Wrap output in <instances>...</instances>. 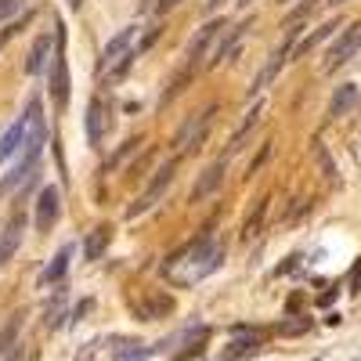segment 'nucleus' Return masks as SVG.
<instances>
[{
    "label": "nucleus",
    "mask_w": 361,
    "mask_h": 361,
    "mask_svg": "<svg viewBox=\"0 0 361 361\" xmlns=\"http://www.w3.org/2000/svg\"><path fill=\"white\" fill-rule=\"evenodd\" d=\"M214 112H217L214 105H206L199 116H192L188 123L173 134V148H180V152H185V148H188V152H192V148H199V141H202V134L209 127V119H214Z\"/></svg>",
    "instance_id": "nucleus-8"
},
{
    "label": "nucleus",
    "mask_w": 361,
    "mask_h": 361,
    "mask_svg": "<svg viewBox=\"0 0 361 361\" xmlns=\"http://www.w3.org/2000/svg\"><path fill=\"white\" fill-rule=\"evenodd\" d=\"M333 300H336V289H333V293H322V296H318V304L325 307V304H333Z\"/></svg>",
    "instance_id": "nucleus-27"
},
{
    "label": "nucleus",
    "mask_w": 361,
    "mask_h": 361,
    "mask_svg": "<svg viewBox=\"0 0 361 361\" xmlns=\"http://www.w3.org/2000/svg\"><path fill=\"white\" fill-rule=\"evenodd\" d=\"M22 8H25V0H0V25H4L8 18H15Z\"/></svg>",
    "instance_id": "nucleus-24"
},
{
    "label": "nucleus",
    "mask_w": 361,
    "mask_h": 361,
    "mask_svg": "<svg viewBox=\"0 0 361 361\" xmlns=\"http://www.w3.org/2000/svg\"><path fill=\"white\" fill-rule=\"evenodd\" d=\"M148 4H156V0H148Z\"/></svg>",
    "instance_id": "nucleus-31"
},
{
    "label": "nucleus",
    "mask_w": 361,
    "mask_h": 361,
    "mask_svg": "<svg viewBox=\"0 0 361 361\" xmlns=\"http://www.w3.org/2000/svg\"><path fill=\"white\" fill-rule=\"evenodd\" d=\"M177 4H180V0H156V4H152V11H156V15H166V11H173Z\"/></svg>",
    "instance_id": "nucleus-26"
},
{
    "label": "nucleus",
    "mask_w": 361,
    "mask_h": 361,
    "mask_svg": "<svg viewBox=\"0 0 361 361\" xmlns=\"http://www.w3.org/2000/svg\"><path fill=\"white\" fill-rule=\"evenodd\" d=\"M333 4H343V0H333Z\"/></svg>",
    "instance_id": "nucleus-30"
},
{
    "label": "nucleus",
    "mask_w": 361,
    "mask_h": 361,
    "mask_svg": "<svg viewBox=\"0 0 361 361\" xmlns=\"http://www.w3.org/2000/svg\"><path fill=\"white\" fill-rule=\"evenodd\" d=\"M361 51V22H350L347 29H343V33L336 37V44L333 47H329V54H325V73H336L340 66H347L350 62V58Z\"/></svg>",
    "instance_id": "nucleus-6"
},
{
    "label": "nucleus",
    "mask_w": 361,
    "mask_h": 361,
    "mask_svg": "<svg viewBox=\"0 0 361 361\" xmlns=\"http://www.w3.org/2000/svg\"><path fill=\"white\" fill-rule=\"evenodd\" d=\"M260 116H264V102H257L250 112H246V119L243 123H238V130L231 134V141H228V152H238V148H243V141L257 130V123H260Z\"/></svg>",
    "instance_id": "nucleus-16"
},
{
    "label": "nucleus",
    "mask_w": 361,
    "mask_h": 361,
    "mask_svg": "<svg viewBox=\"0 0 361 361\" xmlns=\"http://www.w3.org/2000/svg\"><path fill=\"white\" fill-rule=\"evenodd\" d=\"M224 159H217V163H209L202 173H199V180H195V192H192V199H206V195H214L217 188H221V180H224Z\"/></svg>",
    "instance_id": "nucleus-14"
},
{
    "label": "nucleus",
    "mask_w": 361,
    "mask_h": 361,
    "mask_svg": "<svg viewBox=\"0 0 361 361\" xmlns=\"http://www.w3.org/2000/svg\"><path fill=\"white\" fill-rule=\"evenodd\" d=\"M83 4V0H69V8H80Z\"/></svg>",
    "instance_id": "nucleus-28"
},
{
    "label": "nucleus",
    "mask_w": 361,
    "mask_h": 361,
    "mask_svg": "<svg viewBox=\"0 0 361 361\" xmlns=\"http://www.w3.org/2000/svg\"><path fill=\"white\" fill-rule=\"evenodd\" d=\"M109 238H112L109 228H98L94 235H90V238H87V260H98V257L109 250Z\"/></svg>",
    "instance_id": "nucleus-20"
},
{
    "label": "nucleus",
    "mask_w": 361,
    "mask_h": 361,
    "mask_svg": "<svg viewBox=\"0 0 361 361\" xmlns=\"http://www.w3.org/2000/svg\"><path fill=\"white\" fill-rule=\"evenodd\" d=\"M257 347H260V333H257V329H250V333H246V340H243V333H238V336L228 343V350H224V357H221V361H231V357L253 354Z\"/></svg>",
    "instance_id": "nucleus-18"
},
{
    "label": "nucleus",
    "mask_w": 361,
    "mask_h": 361,
    "mask_svg": "<svg viewBox=\"0 0 361 361\" xmlns=\"http://www.w3.org/2000/svg\"><path fill=\"white\" fill-rule=\"evenodd\" d=\"M238 4H243V8H246V4H253V0H238Z\"/></svg>",
    "instance_id": "nucleus-29"
},
{
    "label": "nucleus",
    "mask_w": 361,
    "mask_h": 361,
    "mask_svg": "<svg viewBox=\"0 0 361 361\" xmlns=\"http://www.w3.org/2000/svg\"><path fill=\"white\" fill-rule=\"evenodd\" d=\"M311 329V318H289V322H279L275 325V333L279 336H304Z\"/></svg>",
    "instance_id": "nucleus-23"
},
{
    "label": "nucleus",
    "mask_w": 361,
    "mask_h": 361,
    "mask_svg": "<svg viewBox=\"0 0 361 361\" xmlns=\"http://www.w3.org/2000/svg\"><path fill=\"white\" fill-rule=\"evenodd\" d=\"M58 47H54V58H51V102L54 109L62 112L66 102H69V73H66V37H62V25H58Z\"/></svg>",
    "instance_id": "nucleus-7"
},
{
    "label": "nucleus",
    "mask_w": 361,
    "mask_h": 361,
    "mask_svg": "<svg viewBox=\"0 0 361 361\" xmlns=\"http://www.w3.org/2000/svg\"><path fill=\"white\" fill-rule=\"evenodd\" d=\"M314 159H318L325 180H333V185H336V180H340V177H336V163H333V156L325 152V145H322V141H314Z\"/></svg>",
    "instance_id": "nucleus-22"
},
{
    "label": "nucleus",
    "mask_w": 361,
    "mask_h": 361,
    "mask_svg": "<svg viewBox=\"0 0 361 361\" xmlns=\"http://www.w3.org/2000/svg\"><path fill=\"white\" fill-rule=\"evenodd\" d=\"M170 180H173V163H163L159 170H156V177L148 180V188L137 195V202L127 209V221H137V217H145L148 209H152L163 195H166V188H170Z\"/></svg>",
    "instance_id": "nucleus-5"
},
{
    "label": "nucleus",
    "mask_w": 361,
    "mask_h": 361,
    "mask_svg": "<svg viewBox=\"0 0 361 361\" xmlns=\"http://www.w3.org/2000/svg\"><path fill=\"white\" fill-rule=\"evenodd\" d=\"M22 231H25V214H22V209H15V214L8 217V224H4V231H0V264H8L18 253Z\"/></svg>",
    "instance_id": "nucleus-10"
},
{
    "label": "nucleus",
    "mask_w": 361,
    "mask_h": 361,
    "mask_svg": "<svg viewBox=\"0 0 361 361\" xmlns=\"http://www.w3.org/2000/svg\"><path fill=\"white\" fill-rule=\"evenodd\" d=\"M221 260H224V246L214 243V238H202V243H195L188 253H180L177 260L166 264V279L173 286H195L206 275H214L221 267Z\"/></svg>",
    "instance_id": "nucleus-1"
},
{
    "label": "nucleus",
    "mask_w": 361,
    "mask_h": 361,
    "mask_svg": "<svg viewBox=\"0 0 361 361\" xmlns=\"http://www.w3.org/2000/svg\"><path fill=\"white\" fill-rule=\"evenodd\" d=\"M246 29H250V18H246V22H238V25H231L228 33H221V44H214V51H209V58H206V66H209V69H214V66H221L224 58L235 51V44L246 37Z\"/></svg>",
    "instance_id": "nucleus-12"
},
{
    "label": "nucleus",
    "mask_w": 361,
    "mask_h": 361,
    "mask_svg": "<svg viewBox=\"0 0 361 361\" xmlns=\"http://www.w3.org/2000/svg\"><path fill=\"white\" fill-rule=\"evenodd\" d=\"M44 145H47V123H44V116H40V102H37V116H33V130H29V141H25V148H22V156L15 159V166L8 170V177L0 180V192H11V188H18V185H25V177L37 170V163H40V152H44Z\"/></svg>",
    "instance_id": "nucleus-3"
},
{
    "label": "nucleus",
    "mask_w": 361,
    "mask_h": 361,
    "mask_svg": "<svg viewBox=\"0 0 361 361\" xmlns=\"http://www.w3.org/2000/svg\"><path fill=\"white\" fill-rule=\"evenodd\" d=\"M141 51V40H137V25H127V29H119V33L102 47V58H98V76L105 83L112 80H123L134 66V58Z\"/></svg>",
    "instance_id": "nucleus-2"
},
{
    "label": "nucleus",
    "mask_w": 361,
    "mask_h": 361,
    "mask_svg": "<svg viewBox=\"0 0 361 361\" xmlns=\"http://www.w3.org/2000/svg\"><path fill=\"white\" fill-rule=\"evenodd\" d=\"M282 4H289V0H282Z\"/></svg>",
    "instance_id": "nucleus-32"
},
{
    "label": "nucleus",
    "mask_w": 361,
    "mask_h": 361,
    "mask_svg": "<svg viewBox=\"0 0 361 361\" xmlns=\"http://www.w3.org/2000/svg\"><path fill=\"white\" fill-rule=\"evenodd\" d=\"M350 293H361V260L350 267Z\"/></svg>",
    "instance_id": "nucleus-25"
},
{
    "label": "nucleus",
    "mask_w": 361,
    "mask_h": 361,
    "mask_svg": "<svg viewBox=\"0 0 361 361\" xmlns=\"http://www.w3.org/2000/svg\"><path fill=\"white\" fill-rule=\"evenodd\" d=\"M69 260H73V246H62L51 257V264L44 267V286H58V282H62V275L69 271Z\"/></svg>",
    "instance_id": "nucleus-17"
},
{
    "label": "nucleus",
    "mask_w": 361,
    "mask_h": 361,
    "mask_svg": "<svg viewBox=\"0 0 361 361\" xmlns=\"http://www.w3.org/2000/svg\"><path fill=\"white\" fill-rule=\"evenodd\" d=\"M58 209H62V195H58V188H54V185H44V188H40V195H37V214H33V221H37V231H40V235L54 228Z\"/></svg>",
    "instance_id": "nucleus-9"
},
{
    "label": "nucleus",
    "mask_w": 361,
    "mask_h": 361,
    "mask_svg": "<svg viewBox=\"0 0 361 361\" xmlns=\"http://www.w3.org/2000/svg\"><path fill=\"white\" fill-rule=\"evenodd\" d=\"M33 116H37V98L25 105V112L4 130V137H0V163H8L11 156H15V159L22 156V148H25V141H29V130H33Z\"/></svg>",
    "instance_id": "nucleus-4"
},
{
    "label": "nucleus",
    "mask_w": 361,
    "mask_h": 361,
    "mask_svg": "<svg viewBox=\"0 0 361 361\" xmlns=\"http://www.w3.org/2000/svg\"><path fill=\"white\" fill-rule=\"evenodd\" d=\"M264 214H267V199H260L257 206H253V214L243 221V238H257V231H260V221H264Z\"/></svg>",
    "instance_id": "nucleus-21"
},
{
    "label": "nucleus",
    "mask_w": 361,
    "mask_h": 361,
    "mask_svg": "<svg viewBox=\"0 0 361 361\" xmlns=\"http://www.w3.org/2000/svg\"><path fill=\"white\" fill-rule=\"evenodd\" d=\"M336 29H340V22H336V18H333V22H325V25H318V29H314V33H311V37H307L304 44H300V47H296V58H304L307 51H314V47L322 44V40H329V37H333V33H336Z\"/></svg>",
    "instance_id": "nucleus-19"
},
{
    "label": "nucleus",
    "mask_w": 361,
    "mask_h": 361,
    "mask_svg": "<svg viewBox=\"0 0 361 361\" xmlns=\"http://www.w3.org/2000/svg\"><path fill=\"white\" fill-rule=\"evenodd\" d=\"M109 112H112L109 102H102V98L90 102V109H87V137H90V145H102V137L109 134V127H112Z\"/></svg>",
    "instance_id": "nucleus-11"
},
{
    "label": "nucleus",
    "mask_w": 361,
    "mask_h": 361,
    "mask_svg": "<svg viewBox=\"0 0 361 361\" xmlns=\"http://www.w3.org/2000/svg\"><path fill=\"white\" fill-rule=\"evenodd\" d=\"M54 47H58V37H51V33H44V37H37V44H33V51H29V58H25V69L29 73H44V66H47V58L54 54Z\"/></svg>",
    "instance_id": "nucleus-15"
},
{
    "label": "nucleus",
    "mask_w": 361,
    "mask_h": 361,
    "mask_svg": "<svg viewBox=\"0 0 361 361\" xmlns=\"http://www.w3.org/2000/svg\"><path fill=\"white\" fill-rule=\"evenodd\" d=\"M357 102H361V90H357V83H343V87H336L333 102H329V116H333V119L350 116V112L357 109Z\"/></svg>",
    "instance_id": "nucleus-13"
}]
</instances>
